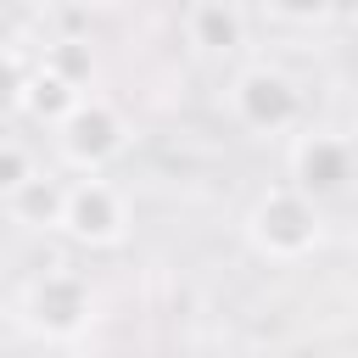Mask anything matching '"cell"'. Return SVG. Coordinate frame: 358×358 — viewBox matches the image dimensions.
Here are the masks:
<instances>
[{"label":"cell","instance_id":"cell-1","mask_svg":"<svg viewBox=\"0 0 358 358\" xmlns=\"http://www.w3.org/2000/svg\"><path fill=\"white\" fill-rule=\"evenodd\" d=\"M246 241L268 263H308L324 246V201L302 185H268L246 207Z\"/></svg>","mask_w":358,"mask_h":358},{"label":"cell","instance_id":"cell-2","mask_svg":"<svg viewBox=\"0 0 358 358\" xmlns=\"http://www.w3.org/2000/svg\"><path fill=\"white\" fill-rule=\"evenodd\" d=\"M224 101H229V117H235L246 134H263V140L296 134L302 117H308L302 84H296L285 67H274V62H246V67H235Z\"/></svg>","mask_w":358,"mask_h":358},{"label":"cell","instance_id":"cell-3","mask_svg":"<svg viewBox=\"0 0 358 358\" xmlns=\"http://www.w3.org/2000/svg\"><path fill=\"white\" fill-rule=\"evenodd\" d=\"M17 319L39 341H78L95 324V285L78 268H45V274H34L22 285Z\"/></svg>","mask_w":358,"mask_h":358},{"label":"cell","instance_id":"cell-4","mask_svg":"<svg viewBox=\"0 0 358 358\" xmlns=\"http://www.w3.org/2000/svg\"><path fill=\"white\" fill-rule=\"evenodd\" d=\"M134 229V213H129V196L101 179V173H78L67 179V201H62V235L84 252H112L123 246Z\"/></svg>","mask_w":358,"mask_h":358},{"label":"cell","instance_id":"cell-5","mask_svg":"<svg viewBox=\"0 0 358 358\" xmlns=\"http://www.w3.org/2000/svg\"><path fill=\"white\" fill-rule=\"evenodd\" d=\"M50 134H56L62 162L78 168V173H101V168H112V162L129 151V140H134L129 117H123L106 95H84V101H78Z\"/></svg>","mask_w":358,"mask_h":358},{"label":"cell","instance_id":"cell-6","mask_svg":"<svg viewBox=\"0 0 358 358\" xmlns=\"http://www.w3.org/2000/svg\"><path fill=\"white\" fill-rule=\"evenodd\" d=\"M358 179V140L336 129H302L291 140V185H302L313 201L347 196Z\"/></svg>","mask_w":358,"mask_h":358},{"label":"cell","instance_id":"cell-7","mask_svg":"<svg viewBox=\"0 0 358 358\" xmlns=\"http://www.w3.org/2000/svg\"><path fill=\"white\" fill-rule=\"evenodd\" d=\"M90 90L84 84H73L62 67H50L45 56L28 67V73H17L11 78V101H17V112L28 117V123H39V129H56L78 101H84Z\"/></svg>","mask_w":358,"mask_h":358},{"label":"cell","instance_id":"cell-8","mask_svg":"<svg viewBox=\"0 0 358 358\" xmlns=\"http://www.w3.org/2000/svg\"><path fill=\"white\" fill-rule=\"evenodd\" d=\"M185 39L201 56H213V62L235 56L246 45V11H241V0H190L185 6Z\"/></svg>","mask_w":358,"mask_h":358},{"label":"cell","instance_id":"cell-9","mask_svg":"<svg viewBox=\"0 0 358 358\" xmlns=\"http://www.w3.org/2000/svg\"><path fill=\"white\" fill-rule=\"evenodd\" d=\"M62 201H67V185L50 179V173H39L17 196H6V218L22 224V229H62Z\"/></svg>","mask_w":358,"mask_h":358},{"label":"cell","instance_id":"cell-10","mask_svg":"<svg viewBox=\"0 0 358 358\" xmlns=\"http://www.w3.org/2000/svg\"><path fill=\"white\" fill-rule=\"evenodd\" d=\"M45 168L34 162V151H28V140L22 134H6L0 140V196H17L22 185H34Z\"/></svg>","mask_w":358,"mask_h":358},{"label":"cell","instance_id":"cell-11","mask_svg":"<svg viewBox=\"0 0 358 358\" xmlns=\"http://www.w3.org/2000/svg\"><path fill=\"white\" fill-rule=\"evenodd\" d=\"M263 11L274 22H285V28H319L336 11V0H263Z\"/></svg>","mask_w":358,"mask_h":358},{"label":"cell","instance_id":"cell-12","mask_svg":"<svg viewBox=\"0 0 358 358\" xmlns=\"http://www.w3.org/2000/svg\"><path fill=\"white\" fill-rule=\"evenodd\" d=\"M39 56H45L50 67H62L73 84H84V90H90V73H95V56H90V45H78V39H62V45H45Z\"/></svg>","mask_w":358,"mask_h":358}]
</instances>
